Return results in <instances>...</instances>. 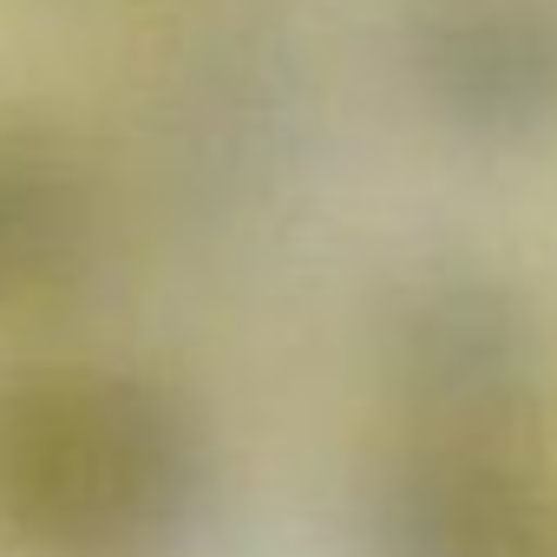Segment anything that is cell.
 <instances>
[{
  "instance_id": "6da1fadb",
  "label": "cell",
  "mask_w": 557,
  "mask_h": 557,
  "mask_svg": "<svg viewBox=\"0 0 557 557\" xmlns=\"http://www.w3.org/2000/svg\"><path fill=\"white\" fill-rule=\"evenodd\" d=\"M216 505L203 407L151 368L0 374V537L27 557H190Z\"/></svg>"
},
{
  "instance_id": "7a4b0ae2",
  "label": "cell",
  "mask_w": 557,
  "mask_h": 557,
  "mask_svg": "<svg viewBox=\"0 0 557 557\" xmlns=\"http://www.w3.org/2000/svg\"><path fill=\"white\" fill-rule=\"evenodd\" d=\"M400 440L537 453L550 420V342L531 296L485 262H420L374 329Z\"/></svg>"
},
{
  "instance_id": "3957f363",
  "label": "cell",
  "mask_w": 557,
  "mask_h": 557,
  "mask_svg": "<svg viewBox=\"0 0 557 557\" xmlns=\"http://www.w3.org/2000/svg\"><path fill=\"white\" fill-rule=\"evenodd\" d=\"M361 544L368 557H557V492L537 453L394 440Z\"/></svg>"
},
{
  "instance_id": "277c9868",
  "label": "cell",
  "mask_w": 557,
  "mask_h": 557,
  "mask_svg": "<svg viewBox=\"0 0 557 557\" xmlns=\"http://www.w3.org/2000/svg\"><path fill=\"white\" fill-rule=\"evenodd\" d=\"M394 47L413 99L459 138L557 125V0H407Z\"/></svg>"
},
{
  "instance_id": "5b68a950",
  "label": "cell",
  "mask_w": 557,
  "mask_h": 557,
  "mask_svg": "<svg viewBox=\"0 0 557 557\" xmlns=\"http://www.w3.org/2000/svg\"><path fill=\"white\" fill-rule=\"evenodd\" d=\"M99 262V190L40 125L0 119V315L66 302Z\"/></svg>"
}]
</instances>
